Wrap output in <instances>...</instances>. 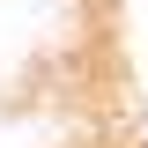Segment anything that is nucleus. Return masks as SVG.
<instances>
[{
	"mask_svg": "<svg viewBox=\"0 0 148 148\" xmlns=\"http://www.w3.org/2000/svg\"><path fill=\"white\" fill-rule=\"evenodd\" d=\"M141 148H148V104H141Z\"/></svg>",
	"mask_w": 148,
	"mask_h": 148,
	"instance_id": "obj_1",
	"label": "nucleus"
}]
</instances>
